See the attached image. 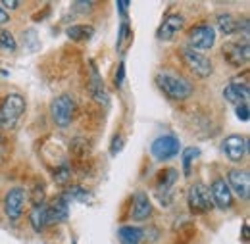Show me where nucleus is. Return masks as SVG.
<instances>
[{
  "label": "nucleus",
  "mask_w": 250,
  "mask_h": 244,
  "mask_svg": "<svg viewBox=\"0 0 250 244\" xmlns=\"http://www.w3.org/2000/svg\"><path fill=\"white\" fill-rule=\"evenodd\" d=\"M158 89L167 94L171 100H185L192 94V85L183 75H177L173 71H162L156 75Z\"/></svg>",
  "instance_id": "f257e3e1"
},
{
  "label": "nucleus",
  "mask_w": 250,
  "mask_h": 244,
  "mask_svg": "<svg viewBox=\"0 0 250 244\" xmlns=\"http://www.w3.org/2000/svg\"><path fill=\"white\" fill-rule=\"evenodd\" d=\"M25 112V98L21 94H8L0 100V127L14 129Z\"/></svg>",
  "instance_id": "f03ea898"
},
{
  "label": "nucleus",
  "mask_w": 250,
  "mask_h": 244,
  "mask_svg": "<svg viewBox=\"0 0 250 244\" xmlns=\"http://www.w3.org/2000/svg\"><path fill=\"white\" fill-rule=\"evenodd\" d=\"M187 202L190 212H194V214H208L214 210L212 192L204 183H194L188 188Z\"/></svg>",
  "instance_id": "7ed1b4c3"
},
{
  "label": "nucleus",
  "mask_w": 250,
  "mask_h": 244,
  "mask_svg": "<svg viewBox=\"0 0 250 244\" xmlns=\"http://www.w3.org/2000/svg\"><path fill=\"white\" fill-rule=\"evenodd\" d=\"M50 116H52V122L58 127H67L73 122V116H75V100L69 94L56 96L54 102L50 104Z\"/></svg>",
  "instance_id": "20e7f679"
},
{
  "label": "nucleus",
  "mask_w": 250,
  "mask_h": 244,
  "mask_svg": "<svg viewBox=\"0 0 250 244\" xmlns=\"http://www.w3.org/2000/svg\"><path fill=\"white\" fill-rule=\"evenodd\" d=\"M216 44V29L208 23H200L188 31V48L196 52L210 50Z\"/></svg>",
  "instance_id": "39448f33"
},
{
  "label": "nucleus",
  "mask_w": 250,
  "mask_h": 244,
  "mask_svg": "<svg viewBox=\"0 0 250 244\" xmlns=\"http://www.w3.org/2000/svg\"><path fill=\"white\" fill-rule=\"evenodd\" d=\"M181 150V142L175 135H164L158 137L150 146V154L156 158L158 162H167L171 158H175Z\"/></svg>",
  "instance_id": "423d86ee"
},
{
  "label": "nucleus",
  "mask_w": 250,
  "mask_h": 244,
  "mask_svg": "<svg viewBox=\"0 0 250 244\" xmlns=\"http://www.w3.org/2000/svg\"><path fill=\"white\" fill-rule=\"evenodd\" d=\"M181 56H183V61L187 63V67L198 77H210L212 71H214V65L210 58H206L202 52H196V50H190V48H183L181 50Z\"/></svg>",
  "instance_id": "0eeeda50"
},
{
  "label": "nucleus",
  "mask_w": 250,
  "mask_h": 244,
  "mask_svg": "<svg viewBox=\"0 0 250 244\" xmlns=\"http://www.w3.org/2000/svg\"><path fill=\"white\" fill-rule=\"evenodd\" d=\"M25 200H27V192H25V188H21V186H14V188H10V190L6 192V198H4V212H6V215H8L12 221H16V219L21 217Z\"/></svg>",
  "instance_id": "6e6552de"
},
{
  "label": "nucleus",
  "mask_w": 250,
  "mask_h": 244,
  "mask_svg": "<svg viewBox=\"0 0 250 244\" xmlns=\"http://www.w3.org/2000/svg\"><path fill=\"white\" fill-rule=\"evenodd\" d=\"M227 186L241 200H249L250 196V175L249 169H231L227 175Z\"/></svg>",
  "instance_id": "1a4fd4ad"
},
{
  "label": "nucleus",
  "mask_w": 250,
  "mask_h": 244,
  "mask_svg": "<svg viewBox=\"0 0 250 244\" xmlns=\"http://www.w3.org/2000/svg\"><path fill=\"white\" fill-rule=\"evenodd\" d=\"M221 150L223 154L231 160V162H241L247 150H249V141L243 135H229L223 142H221Z\"/></svg>",
  "instance_id": "9d476101"
},
{
  "label": "nucleus",
  "mask_w": 250,
  "mask_h": 244,
  "mask_svg": "<svg viewBox=\"0 0 250 244\" xmlns=\"http://www.w3.org/2000/svg\"><path fill=\"white\" fill-rule=\"evenodd\" d=\"M223 56H225V60L229 61L231 65H235V67L245 65L250 58L249 41H243V42H227L223 46Z\"/></svg>",
  "instance_id": "9b49d317"
},
{
  "label": "nucleus",
  "mask_w": 250,
  "mask_h": 244,
  "mask_svg": "<svg viewBox=\"0 0 250 244\" xmlns=\"http://www.w3.org/2000/svg\"><path fill=\"white\" fill-rule=\"evenodd\" d=\"M183 27H185V18H183L181 14H169V16L162 21L156 37L160 41H171Z\"/></svg>",
  "instance_id": "f8f14e48"
},
{
  "label": "nucleus",
  "mask_w": 250,
  "mask_h": 244,
  "mask_svg": "<svg viewBox=\"0 0 250 244\" xmlns=\"http://www.w3.org/2000/svg\"><path fill=\"white\" fill-rule=\"evenodd\" d=\"M210 192H212L214 206H218L219 210H229L233 206V192L223 179H216L210 186Z\"/></svg>",
  "instance_id": "ddd939ff"
},
{
  "label": "nucleus",
  "mask_w": 250,
  "mask_h": 244,
  "mask_svg": "<svg viewBox=\"0 0 250 244\" xmlns=\"http://www.w3.org/2000/svg\"><path fill=\"white\" fill-rule=\"evenodd\" d=\"M152 215V204H150V198L146 192L139 190L135 192L133 196V208H131V217L135 221H145Z\"/></svg>",
  "instance_id": "4468645a"
},
{
  "label": "nucleus",
  "mask_w": 250,
  "mask_h": 244,
  "mask_svg": "<svg viewBox=\"0 0 250 244\" xmlns=\"http://www.w3.org/2000/svg\"><path fill=\"white\" fill-rule=\"evenodd\" d=\"M223 96L227 102L235 104V106H241V104H249V85L247 83H239V81H233L229 83L225 89H223Z\"/></svg>",
  "instance_id": "2eb2a0df"
},
{
  "label": "nucleus",
  "mask_w": 250,
  "mask_h": 244,
  "mask_svg": "<svg viewBox=\"0 0 250 244\" xmlns=\"http://www.w3.org/2000/svg\"><path fill=\"white\" fill-rule=\"evenodd\" d=\"M91 69H93V73H91V83H89L91 96H93L98 104L108 106V104H110V94L104 89V83H102V79L98 77V71H96V65H94V63H91Z\"/></svg>",
  "instance_id": "dca6fc26"
},
{
  "label": "nucleus",
  "mask_w": 250,
  "mask_h": 244,
  "mask_svg": "<svg viewBox=\"0 0 250 244\" xmlns=\"http://www.w3.org/2000/svg\"><path fill=\"white\" fill-rule=\"evenodd\" d=\"M46 208H48V223H60L63 219H67V215H69V202L63 196H58Z\"/></svg>",
  "instance_id": "f3484780"
},
{
  "label": "nucleus",
  "mask_w": 250,
  "mask_h": 244,
  "mask_svg": "<svg viewBox=\"0 0 250 244\" xmlns=\"http://www.w3.org/2000/svg\"><path fill=\"white\" fill-rule=\"evenodd\" d=\"M29 221H31V227L37 233L44 231L46 225H48V208H46V204L33 206L31 214H29Z\"/></svg>",
  "instance_id": "a211bd4d"
},
{
  "label": "nucleus",
  "mask_w": 250,
  "mask_h": 244,
  "mask_svg": "<svg viewBox=\"0 0 250 244\" xmlns=\"http://www.w3.org/2000/svg\"><path fill=\"white\" fill-rule=\"evenodd\" d=\"M118 237H120L122 244H139V243H143V237H145V233H143L139 227L124 225V227H120V231H118Z\"/></svg>",
  "instance_id": "6ab92c4d"
},
{
  "label": "nucleus",
  "mask_w": 250,
  "mask_h": 244,
  "mask_svg": "<svg viewBox=\"0 0 250 244\" xmlns=\"http://www.w3.org/2000/svg\"><path fill=\"white\" fill-rule=\"evenodd\" d=\"M94 35V29L91 25H71L67 27V37L75 42H83V41H89Z\"/></svg>",
  "instance_id": "aec40b11"
},
{
  "label": "nucleus",
  "mask_w": 250,
  "mask_h": 244,
  "mask_svg": "<svg viewBox=\"0 0 250 244\" xmlns=\"http://www.w3.org/2000/svg\"><path fill=\"white\" fill-rule=\"evenodd\" d=\"M218 27H219V31L223 33V35H233V33H237L239 31V21L231 16V14H219L218 16Z\"/></svg>",
  "instance_id": "412c9836"
},
{
  "label": "nucleus",
  "mask_w": 250,
  "mask_h": 244,
  "mask_svg": "<svg viewBox=\"0 0 250 244\" xmlns=\"http://www.w3.org/2000/svg\"><path fill=\"white\" fill-rule=\"evenodd\" d=\"M63 198L69 202V200H75V202H89V198H91V194H89V190H85L83 186H69L67 190H65V194H62Z\"/></svg>",
  "instance_id": "4be33fe9"
},
{
  "label": "nucleus",
  "mask_w": 250,
  "mask_h": 244,
  "mask_svg": "<svg viewBox=\"0 0 250 244\" xmlns=\"http://www.w3.org/2000/svg\"><path fill=\"white\" fill-rule=\"evenodd\" d=\"M23 46L29 50V52H35V50H39V37H37V31H27V33H23Z\"/></svg>",
  "instance_id": "5701e85b"
},
{
  "label": "nucleus",
  "mask_w": 250,
  "mask_h": 244,
  "mask_svg": "<svg viewBox=\"0 0 250 244\" xmlns=\"http://www.w3.org/2000/svg\"><path fill=\"white\" fill-rule=\"evenodd\" d=\"M0 46L2 48H6V50H16V39H14V35L12 33H8V31L0 29Z\"/></svg>",
  "instance_id": "b1692460"
},
{
  "label": "nucleus",
  "mask_w": 250,
  "mask_h": 244,
  "mask_svg": "<svg viewBox=\"0 0 250 244\" xmlns=\"http://www.w3.org/2000/svg\"><path fill=\"white\" fill-rule=\"evenodd\" d=\"M198 148H187V150H183V171H185V175L190 173V163H192V160L198 156Z\"/></svg>",
  "instance_id": "393cba45"
},
{
  "label": "nucleus",
  "mask_w": 250,
  "mask_h": 244,
  "mask_svg": "<svg viewBox=\"0 0 250 244\" xmlns=\"http://www.w3.org/2000/svg\"><path fill=\"white\" fill-rule=\"evenodd\" d=\"M69 175H71V169L67 167V163H63L62 167L54 173V179H56V183L63 184V183H67V181H69Z\"/></svg>",
  "instance_id": "a878e982"
},
{
  "label": "nucleus",
  "mask_w": 250,
  "mask_h": 244,
  "mask_svg": "<svg viewBox=\"0 0 250 244\" xmlns=\"http://www.w3.org/2000/svg\"><path fill=\"white\" fill-rule=\"evenodd\" d=\"M122 148H124V137H122V135H116L114 141H112V146H110V154L116 156Z\"/></svg>",
  "instance_id": "bb28decb"
},
{
  "label": "nucleus",
  "mask_w": 250,
  "mask_h": 244,
  "mask_svg": "<svg viewBox=\"0 0 250 244\" xmlns=\"http://www.w3.org/2000/svg\"><path fill=\"white\" fill-rule=\"evenodd\" d=\"M237 118H239L241 122H249V118H250L249 104H241V106H237Z\"/></svg>",
  "instance_id": "cd10ccee"
},
{
  "label": "nucleus",
  "mask_w": 250,
  "mask_h": 244,
  "mask_svg": "<svg viewBox=\"0 0 250 244\" xmlns=\"http://www.w3.org/2000/svg\"><path fill=\"white\" fill-rule=\"evenodd\" d=\"M127 33H129V27H127V23H122V27H120V37H118V46H122L125 41V37H127Z\"/></svg>",
  "instance_id": "c85d7f7f"
},
{
  "label": "nucleus",
  "mask_w": 250,
  "mask_h": 244,
  "mask_svg": "<svg viewBox=\"0 0 250 244\" xmlns=\"http://www.w3.org/2000/svg\"><path fill=\"white\" fill-rule=\"evenodd\" d=\"M124 77H125V63L122 61V63H120V69H118V73H116V85H118V87L124 83Z\"/></svg>",
  "instance_id": "c756f323"
},
{
  "label": "nucleus",
  "mask_w": 250,
  "mask_h": 244,
  "mask_svg": "<svg viewBox=\"0 0 250 244\" xmlns=\"http://www.w3.org/2000/svg\"><path fill=\"white\" fill-rule=\"evenodd\" d=\"M93 6H94L93 2H77L73 8H75V10H77V8H81V10H83L81 14H89V10H93Z\"/></svg>",
  "instance_id": "7c9ffc66"
},
{
  "label": "nucleus",
  "mask_w": 250,
  "mask_h": 244,
  "mask_svg": "<svg viewBox=\"0 0 250 244\" xmlns=\"http://www.w3.org/2000/svg\"><path fill=\"white\" fill-rule=\"evenodd\" d=\"M0 6L4 8V10H16L18 6H20V2H16V0H4V2H0Z\"/></svg>",
  "instance_id": "2f4dec72"
},
{
  "label": "nucleus",
  "mask_w": 250,
  "mask_h": 244,
  "mask_svg": "<svg viewBox=\"0 0 250 244\" xmlns=\"http://www.w3.org/2000/svg\"><path fill=\"white\" fill-rule=\"evenodd\" d=\"M10 21V14L0 6V25H4V23H8Z\"/></svg>",
  "instance_id": "473e14b6"
},
{
  "label": "nucleus",
  "mask_w": 250,
  "mask_h": 244,
  "mask_svg": "<svg viewBox=\"0 0 250 244\" xmlns=\"http://www.w3.org/2000/svg\"><path fill=\"white\" fill-rule=\"evenodd\" d=\"M118 8L122 10V16H125L127 10H129V2H118Z\"/></svg>",
  "instance_id": "72a5a7b5"
},
{
  "label": "nucleus",
  "mask_w": 250,
  "mask_h": 244,
  "mask_svg": "<svg viewBox=\"0 0 250 244\" xmlns=\"http://www.w3.org/2000/svg\"><path fill=\"white\" fill-rule=\"evenodd\" d=\"M243 241L249 243V225H247V223H245V227H243Z\"/></svg>",
  "instance_id": "f704fd0d"
}]
</instances>
